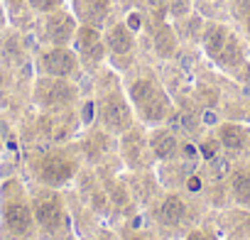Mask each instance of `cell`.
<instances>
[{
	"label": "cell",
	"mask_w": 250,
	"mask_h": 240,
	"mask_svg": "<svg viewBox=\"0 0 250 240\" xmlns=\"http://www.w3.org/2000/svg\"><path fill=\"white\" fill-rule=\"evenodd\" d=\"M8 13H5V5H3V0H0V32H3L5 27H8Z\"/></svg>",
	"instance_id": "obj_23"
},
{
	"label": "cell",
	"mask_w": 250,
	"mask_h": 240,
	"mask_svg": "<svg viewBox=\"0 0 250 240\" xmlns=\"http://www.w3.org/2000/svg\"><path fill=\"white\" fill-rule=\"evenodd\" d=\"M79 88L71 79H59V76H44L40 74L32 81V93L30 100L40 113H64L76 103Z\"/></svg>",
	"instance_id": "obj_6"
},
{
	"label": "cell",
	"mask_w": 250,
	"mask_h": 240,
	"mask_svg": "<svg viewBox=\"0 0 250 240\" xmlns=\"http://www.w3.org/2000/svg\"><path fill=\"white\" fill-rule=\"evenodd\" d=\"M27 5L35 15H47V13H54L64 5V0H27Z\"/></svg>",
	"instance_id": "obj_19"
},
{
	"label": "cell",
	"mask_w": 250,
	"mask_h": 240,
	"mask_svg": "<svg viewBox=\"0 0 250 240\" xmlns=\"http://www.w3.org/2000/svg\"><path fill=\"white\" fill-rule=\"evenodd\" d=\"M25 167L35 184L52 186V189L66 186L79 172V162L69 147L32 145L25 155Z\"/></svg>",
	"instance_id": "obj_2"
},
{
	"label": "cell",
	"mask_w": 250,
	"mask_h": 240,
	"mask_svg": "<svg viewBox=\"0 0 250 240\" xmlns=\"http://www.w3.org/2000/svg\"><path fill=\"white\" fill-rule=\"evenodd\" d=\"M13 138V125H10V118L0 110V155L5 152V145H8V140Z\"/></svg>",
	"instance_id": "obj_20"
},
{
	"label": "cell",
	"mask_w": 250,
	"mask_h": 240,
	"mask_svg": "<svg viewBox=\"0 0 250 240\" xmlns=\"http://www.w3.org/2000/svg\"><path fill=\"white\" fill-rule=\"evenodd\" d=\"M230 194L240 206H250V167H235L230 174Z\"/></svg>",
	"instance_id": "obj_17"
},
{
	"label": "cell",
	"mask_w": 250,
	"mask_h": 240,
	"mask_svg": "<svg viewBox=\"0 0 250 240\" xmlns=\"http://www.w3.org/2000/svg\"><path fill=\"white\" fill-rule=\"evenodd\" d=\"M74 52L79 54L81 64H88V66H96L101 59H103V52H105V40H101V32L98 27H91V25H81L74 35Z\"/></svg>",
	"instance_id": "obj_11"
},
{
	"label": "cell",
	"mask_w": 250,
	"mask_h": 240,
	"mask_svg": "<svg viewBox=\"0 0 250 240\" xmlns=\"http://www.w3.org/2000/svg\"><path fill=\"white\" fill-rule=\"evenodd\" d=\"M184 216H187V203L182 201V196H177V194H169L165 201H162V206H160V211H157V218H160V223L162 225H179L182 220H184Z\"/></svg>",
	"instance_id": "obj_16"
},
{
	"label": "cell",
	"mask_w": 250,
	"mask_h": 240,
	"mask_svg": "<svg viewBox=\"0 0 250 240\" xmlns=\"http://www.w3.org/2000/svg\"><path fill=\"white\" fill-rule=\"evenodd\" d=\"M79 20L74 18V13H66V10H54V13H47L42 15V20L35 25L37 27V37L42 44L47 47H69L74 42V35L79 30L76 25Z\"/></svg>",
	"instance_id": "obj_8"
},
{
	"label": "cell",
	"mask_w": 250,
	"mask_h": 240,
	"mask_svg": "<svg viewBox=\"0 0 250 240\" xmlns=\"http://www.w3.org/2000/svg\"><path fill=\"white\" fill-rule=\"evenodd\" d=\"M37 74L59 76V79H76L81 74V59L71 47H47L37 54Z\"/></svg>",
	"instance_id": "obj_9"
},
{
	"label": "cell",
	"mask_w": 250,
	"mask_h": 240,
	"mask_svg": "<svg viewBox=\"0 0 250 240\" xmlns=\"http://www.w3.org/2000/svg\"><path fill=\"white\" fill-rule=\"evenodd\" d=\"M147 142H150V155H152V160H160V162H169V160H174L177 152H179V138H177L172 130H167V128L152 130L150 138H147Z\"/></svg>",
	"instance_id": "obj_13"
},
{
	"label": "cell",
	"mask_w": 250,
	"mask_h": 240,
	"mask_svg": "<svg viewBox=\"0 0 250 240\" xmlns=\"http://www.w3.org/2000/svg\"><path fill=\"white\" fill-rule=\"evenodd\" d=\"M74 18L81 25H91V27H101L108 18L110 10V0H74Z\"/></svg>",
	"instance_id": "obj_12"
},
{
	"label": "cell",
	"mask_w": 250,
	"mask_h": 240,
	"mask_svg": "<svg viewBox=\"0 0 250 240\" xmlns=\"http://www.w3.org/2000/svg\"><path fill=\"white\" fill-rule=\"evenodd\" d=\"M27 189H30L40 240H64L69 235V211L59 189L42 186V184H27Z\"/></svg>",
	"instance_id": "obj_3"
},
{
	"label": "cell",
	"mask_w": 250,
	"mask_h": 240,
	"mask_svg": "<svg viewBox=\"0 0 250 240\" xmlns=\"http://www.w3.org/2000/svg\"><path fill=\"white\" fill-rule=\"evenodd\" d=\"M155 52L160 57H172L177 52V35L169 25H160L155 30Z\"/></svg>",
	"instance_id": "obj_18"
},
{
	"label": "cell",
	"mask_w": 250,
	"mask_h": 240,
	"mask_svg": "<svg viewBox=\"0 0 250 240\" xmlns=\"http://www.w3.org/2000/svg\"><path fill=\"white\" fill-rule=\"evenodd\" d=\"M216 138L223 150L228 152H245L250 147V130L238 123H223L216 130Z\"/></svg>",
	"instance_id": "obj_15"
},
{
	"label": "cell",
	"mask_w": 250,
	"mask_h": 240,
	"mask_svg": "<svg viewBox=\"0 0 250 240\" xmlns=\"http://www.w3.org/2000/svg\"><path fill=\"white\" fill-rule=\"evenodd\" d=\"M105 47L113 57H130L135 49V32L125 22H115L105 35Z\"/></svg>",
	"instance_id": "obj_14"
},
{
	"label": "cell",
	"mask_w": 250,
	"mask_h": 240,
	"mask_svg": "<svg viewBox=\"0 0 250 240\" xmlns=\"http://www.w3.org/2000/svg\"><path fill=\"white\" fill-rule=\"evenodd\" d=\"M0 240H40L30 189L18 174L0 179Z\"/></svg>",
	"instance_id": "obj_1"
},
{
	"label": "cell",
	"mask_w": 250,
	"mask_h": 240,
	"mask_svg": "<svg viewBox=\"0 0 250 240\" xmlns=\"http://www.w3.org/2000/svg\"><path fill=\"white\" fill-rule=\"evenodd\" d=\"M133 118L135 110L130 105V100L120 96L118 91H110L101 98L98 103V120L108 135H123L125 130L133 128Z\"/></svg>",
	"instance_id": "obj_7"
},
{
	"label": "cell",
	"mask_w": 250,
	"mask_h": 240,
	"mask_svg": "<svg viewBox=\"0 0 250 240\" xmlns=\"http://www.w3.org/2000/svg\"><path fill=\"white\" fill-rule=\"evenodd\" d=\"M128 100L145 125H162L172 115V98L152 76H138L128 83Z\"/></svg>",
	"instance_id": "obj_4"
},
{
	"label": "cell",
	"mask_w": 250,
	"mask_h": 240,
	"mask_svg": "<svg viewBox=\"0 0 250 240\" xmlns=\"http://www.w3.org/2000/svg\"><path fill=\"white\" fill-rule=\"evenodd\" d=\"M27 61H30V54H27V42H25L22 30L5 27L0 32V66L25 69Z\"/></svg>",
	"instance_id": "obj_10"
},
{
	"label": "cell",
	"mask_w": 250,
	"mask_h": 240,
	"mask_svg": "<svg viewBox=\"0 0 250 240\" xmlns=\"http://www.w3.org/2000/svg\"><path fill=\"white\" fill-rule=\"evenodd\" d=\"M184 240H213V235H208L206 230H201V228H194V230H189L187 233V238Z\"/></svg>",
	"instance_id": "obj_22"
},
{
	"label": "cell",
	"mask_w": 250,
	"mask_h": 240,
	"mask_svg": "<svg viewBox=\"0 0 250 240\" xmlns=\"http://www.w3.org/2000/svg\"><path fill=\"white\" fill-rule=\"evenodd\" d=\"M201 42H204L206 57H208L218 69H223V71H228V74H235V71H238L240 66H245V61H248L243 40H240L228 25L208 22V25L204 27Z\"/></svg>",
	"instance_id": "obj_5"
},
{
	"label": "cell",
	"mask_w": 250,
	"mask_h": 240,
	"mask_svg": "<svg viewBox=\"0 0 250 240\" xmlns=\"http://www.w3.org/2000/svg\"><path fill=\"white\" fill-rule=\"evenodd\" d=\"M189 0H169V13L174 15V18H184L187 13H189Z\"/></svg>",
	"instance_id": "obj_21"
},
{
	"label": "cell",
	"mask_w": 250,
	"mask_h": 240,
	"mask_svg": "<svg viewBox=\"0 0 250 240\" xmlns=\"http://www.w3.org/2000/svg\"><path fill=\"white\" fill-rule=\"evenodd\" d=\"M64 240H74V238H71V235H66V238H64Z\"/></svg>",
	"instance_id": "obj_24"
}]
</instances>
